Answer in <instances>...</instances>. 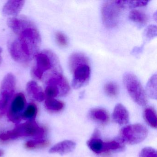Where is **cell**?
Wrapping results in <instances>:
<instances>
[{"instance_id":"1","label":"cell","mask_w":157,"mask_h":157,"mask_svg":"<svg viewBox=\"0 0 157 157\" xmlns=\"http://www.w3.org/2000/svg\"><path fill=\"white\" fill-rule=\"evenodd\" d=\"M9 25L18 34L17 38L10 45L13 57L17 61L26 62L33 59L40 46L41 39L34 26L24 19L13 18Z\"/></svg>"},{"instance_id":"2","label":"cell","mask_w":157,"mask_h":157,"mask_svg":"<svg viewBox=\"0 0 157 157\" xmlns=\"http://www.w3.org/2000/svg\"><path fill=\"white\" fill-rule=\"evenodd\" d=\"M44 129L39 126L35 120H28L23 124L17 125L12 130L0 135V140L7 141L23 136L42 137Z\"/></svg>"},{"instance_id":"3","label":"cell","mask_w":157,"mask_h":157,"mask_svg":"<svg viewBox=\"0 0 157 157\" xmlns=\"http://www.w3.org/2000/svg\"><path fill=\"white\" fill-rule=\"evenodd\" d=\"M46 84L45 95L47 98L65 96L70 90L68 82L60 71L51 73Z\"/></svg>"},{"instance_id":"4","label":"cell","mask_w":157,"mask_h":157,"mask_svg":"<svg viewBox=\"0 0 157 157\" xmlns=\"http://www.w3.org/2000/svg\"><path fill=\"white\" fill-rule=\"evenodd\" d=\"M123 81L128 92L133 101L139 105L145 106L147 103V98L138 78L130 72L124 74Z\"/></svg>"},{"instance_id":"5","label":"cell","mask_w":157,"mask_h":157,"mask_svg":"<svg viewBox=\"0 0 157 157\" xmlns=\"http://www.w3.org/2000/svg\"><path fill=\"white\" fill-rule=\"evenodd\" d=\"M148 133L147 128L141 124L126 126L120 130L119 138L125 143L135 145L143 141Z\"/></svg>"},{"instance_id":"6","label":"cell","mask_w":157,"mask_h":157,"mask_svg":"<svg viewBox=\"0 0 157 157\" xmlns=\"http://www.w3.org/2000/svg\"><path fill=\"white\" fill-rule=\"evenodd\" d=\"M122 9L116 1L105 2L102 7L101 14L103 22L106 27L113 28L118 24Z\"/></svg>"},{"instance_id":"7","label":"cell","mask_w":157,"mask_h":157,"mask_svg":"<svg viewBox=\"0 0 157 157\" xmlns=\"http://www.w3.org/2000/svg\"><path fill=\"white\" fill-rule=\"evenodd\" d=\"M36 65L33 74L38 79L42 78L44 73L51 68L60 69L56 56L51 52L41 53L36 56Z\"/></svg>"},{"instance_id":"8","label":"cell","mask_w":157,"mask_h":157,"mask_svg":"<svg viewBox=\"0 0 157 157\" xmlns=\"http://www.w3.org/2000/svg\"><path fill=\"white\" fill-rule=\"evenodd\" d=\"M15 78L13 75L8 74L4 78L0 90V116L7 111L15 90Z\"/></svg>"},{"instance_id":"9","label":"cell","mask_w":157,"mask_h":157,"mask_svg":"<svg viewBox=\"0 0 157 157\" xmlns=\"http://www.w3.org/2000/svg\"><path fill=\"white\" fill-rule=\"evenodd\" d=\"M26 104V99L23 94L20 93L15 95L12 101L8 113V118L11 122L16 124L21 122Z\"/></svg>"},{"instance_id":"10","label":"cell","mask_w":157,"mask_h":157,"mask_svg":"<svg viewBox=\"0 0 157 157\" xmlns=\"http://www.w3.org/2000/svg\"><path fill=\"white\" fill-rule=\"evenodd\" d=\"M72 86L75 89L86 85L90 79V69L89 64H82L77 67L73 71Z\"/></svg>"},{"instance_id":"11","label":"cell","mask_w":157,"mask_h":157,"mask_svg":"<svg viewBox=\"0 0 157 157\" xmlns=\"http://www.w3.org/2000/svg\"><path fill=\"white\" fill-rule=\"evenodd\" d=\"M112 117L114 121L121 125L126 124L129 122V116L128 111L121 104H117L116 105Z\"/></svg>"},{"instance_id":"12","label":"cell","mask_w":157,"mask_h":157,"mask_svg":"<svg viewBox=\"0 0 157 157\" xmlns=\"http://www.w3.org/2000/svg\"><path fill=\"white\" fill-rule=\"evenodd\" d=\"M75 142L71 140H65L57 143L49 150L51 153H58L64 155L71 152L76 147Z\"/></svg>"},{"instance_id":"13","label":"cell","mask_w":157,"mask_h":157,"mask_svg":"<svg viewBox=\"0 0 157 157\" xmlns=\"http://www.w3.org/2000/svg\"><path fill=\"white\" fill-rule=\"evenodd\" d=\"M100 132L98 129H95L92 137L87 141V145L90 149L96 154L102 153L104 142L100 138Z\"/></svg>"},{"instance_id":"14","label":"cell","mask_w":157,"mask_h":157,"mask_svg":"<svg viewBox=\"0 0 157 157\" xmlns=\"http://www.w3.org/2000/svg\"><path fill=\"white\" fill-rule=\"evenodd\" d=\"M125 144L119 137L114 140L104 142L103 149L102 153L123 151L125 149Z\"/></svg>"},{"instance_id":"15","label":"cell","mask_w":157,"mask_h":157,"mask_svg":"<svg viewBox=\"0 0 157 157\" xmlns=\"http://www.w3.org/2000/svg\"><path fill=\"white\" fill-rule=\"evenodd\" d=\"M89 115L93 120L101 124H107L110 118L108 112L102 108L92 109L89 113Z\"/></svg>"},{"instance_id":"16","label":"cell","mask_w":157,"mask_h":157,"mask_svg":"<svg viewBox=\"0 0 157 157\" xmlns=\"http://www.w3.org/2000/svg\"><path fill=\"white\" fill-rule=\"evenodd\" d=\"M82 64H89L88 58L83 54L80 53H74L70 57L69 66L71 72H73L77 67Z\"/></svg>"},{"instance_id":"17","label":"cell","mask_w":157,"mask_h":157,"mask_svg":"<svg viewBox=\"0 0 157 157\" xmlns=\"http://www.w3.org/2000/svg\"><path fill=\"white\" fill-rule=\"evenodd\" d=\"M24 2L22 1H10L4 6L3 13L8 15H17L22 8Z\"/></svg>"},{"instance_id":"18","label":"cell","mask_w":157,"mask_h":157,"mask_svg":"<svg viewBox=\"0 0 157 157\" xmlns=\"http://www.w3.org/2000/svg\"><path fill=\"white\" fill-rule=\"evenodd\" d=\"M27 90L29 94L36 101L40 102L44 100L45 97L44 93L42 89L35 82L31 81L28 82Z\"/></svg>"},{"instance_id":"19","label":"cell","mask_w":157,"mask_h":157,"mask_svg":"<svg viewBox=\"0 0 157 157\" xmlns=\"http://www.w3.org/2000/svg\"><path fill=\"white\" fill-rule=\"evenodd\" d=\"M143 116L145 121L149 125L153 128H157V114L154 108L151 107L146 108L144 110Z\"/></svg>"},{"instance_id":"20","label":"cell","mask_w":157,"mask_h":157,"mask_svg":"<svg viewBox=\"0 0 157 157\" xmlns=\"http://www.w3.org/2000/svg\"><path fill=\"white\" fill-rule=\"evenodd\" d=\"M129 18L131 21L139 25H145L147 21L148 18L146 13L139 10H134L129 13Z\"/></svg>"},{"instance_id":"21","label":"cell","mask_w":157,"mask_h":157,"mask_svg":"<svg viewBox=\"0 0 157 157\" xmlns=\"http://www.w3.org/2000/svg\"><path fill=\"white\" fill-rule=\"evenodd\" d=\"M147 95L152 99H157V75H153L150 79L146 86Z\"/></svg>"},{"instance_id":"22","label":"cell","mask_w":157,"mask_h":157,"mask_svg":"<svg viewBox=\"0 0 157 157\" xmlns=\"http://www.w3.org/2000/svg\"><path fill=\"white\" fill-rule=\"evenodd\" d=\"M37 113V106L33 103H31L28 105L23 113L22 118L27 121L35 120Z\"/></svg>"},{"instance_id":"23","label":"cell","mask_w":157,"mask_h":157,"mask_svg":"<svg viewBox=\"0 0 157 157\" xmlns=\"http://www.w3.org/2000/svg\"><path fill=\"white\" fill-rule=\"evenodd\" d=\"M45 105L47 109L55 112L61 111L65 105L63 102L56 100L55 98H47Z\"/></svg>"},{"instance_id":"24","label":"cell","mask_w":157,"mask_h":157,"mask_svg":"<svg viewBox=\"0 0 157 157\" xmlns=\"http://www.w3.org/2000/svg\"><path fill=\"white\" fill-rule=\"evenodd\" d=\"M122 8H133L144 6L147 4L148 1H116Z\"/></svg>"},{"instance_id":"25","label":"cell","mask_w":157,"mask_h":157,"mask_svg":"<svg viewBox=\"0 0 157 157\" xmlns=\"http://www.w3.org/2000/svg\"><path fill=\"white\" fill-rule=\"evenodd\" d=\"M49 142L45 140L38 139L31 140L27 141L25 146L29 149H33L37 148L44 147L48 146Z\"/></svg>"},{"instance_id":"26","label":"cell","mask_w":157,"mask_h":157,"mask_svg":"<svg viewBox=\"0 0 157 157\" xmlns=\"http://www.w3.org/2000/svg\"><path fill=\"white\" fill-rule=\"evenodd\" d=\"M105 91L110 97H116L118 94V88L114 82H109L105 85Z\"/></svg>"},{"instance_id":"27","label":"cell","mask_w":157,"mask_h":157,"mask_svg":"<svg viewBox=\"0 0 157 157\" xmlns=\"http://www.w3.org/2000/svg\"><path fill=\"white\" fill-rule=\"evenodd\" d=\"M139 157H157V151L151 147H145L140 152Z\"/></svg>"},{"instance_id":"28","label":"cell","mask_w":157,"mask_h":157,"mask_svg":"<svg viewBox=\"0 0 157 157\" xmlns=\"http://www.w3.org/2000/svg\"><path fill=\"white\" fill-rule=\"evenodd\" d=\"M146 37L150 39L157 35V26L155 25H150L147 27L145 31Z\"/></svg>"},{"instance_id":"29","label":"cell","mask_w":157,"mask_h":157,"mask_svg":"<svg viewBox=\"0 0 157 157\" xmlns=\"http://www.w3.org/2000/svg\"><path fill=\"white\" fill-rule=\"evenodd\" d=\"M56 38L59 44L62 46H65L68 44V40L66 36L60 32H58L56 34Z\"/></svg>"},{"instance_id":"30","label":"cell","mask_w":157,"mask_h":157,"mask_svg":"<svg viewBox=\"0 0 157 157\" xmlns=\"http://www.w3.org/2000/svg\"><path fill=\"white\" fill-rule=\"evenodd\" d=\"M4 154V152L2 150H0V157H2Z\"/></svg>"},{"instance_id":"31","label":"cell","mask_w":157,"mask_h":157,"mask_svg":"<svg viewBox=\"0 0 157 157\" xmlns=\"http://www.w3.org/2000/svg\"><path fill=\"white\" fill-rule=\"evenodd\" d=\"M1 52V49L0 48V53ZM1 57H0V64H1Z\"/></svg>"}]
</instances>
